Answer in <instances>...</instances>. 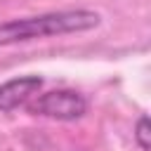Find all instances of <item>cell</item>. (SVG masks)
<instances>
[{"mask_svg": "<svg viewBox=\"0 0 151 151\" xmlns=\"http://www.w3.org/2000/svg\"><path fill=\"white\" fill-rule=\"evenodd\" d=\"M99 21L101 17L92 9H64V12H47V14L26 17V19H12L0 24V47L35 40V38L83 33V31L97 28Z\"/></svg>", "mask_w": 151, "mask_h": 151, "instance_id": "6da1fadb", "label": "cell"}, {"mask_svg": "<svg viewBox=\"0 0 151 151\" xmlns=\"http://www.w3.org/2000/svg\"><path fill=\"white\" fill-rule=\"evenodd\" d=\"M85 111H87V101L76 90H52L28 104V113L57 118V120H76L83 118Z\"/></svg>", "mask_w": 151, "mask_h": 151, "instance_id": "7a4b0ae2", "label": "cell"}, {"mask_svg": "<svg viewBox=\"0 0 151 151\" xmlns=\"http://www.w3.org/2000/svg\"><path fill=\"white\" fill-rule=\"evenodd\" d=\"M40 87H42L40 76H21V78H12V80L2 83L0 85V111L9 113V111L24 106Z\"/></svg>", "mask_w": 151, "mask_h": 151, "instance_id": "3957f363", "label": "cell"}, {"mask_svg": "<svg viewBox=\"0 0 151 151\" xmlns=\"http://www.w3.org/2000/svg\"><path fill=\"white\" fill-rule=\"evenodd\" d=\"M134 139H137V144H139L142 151H149V149H151V130H149V118H146V116H142V118L137 120Z\"/></svg>", "mask_w": 151, "mask_h": 151, "instance_id": "277c9868", "label": "cell"}]
</instances>
